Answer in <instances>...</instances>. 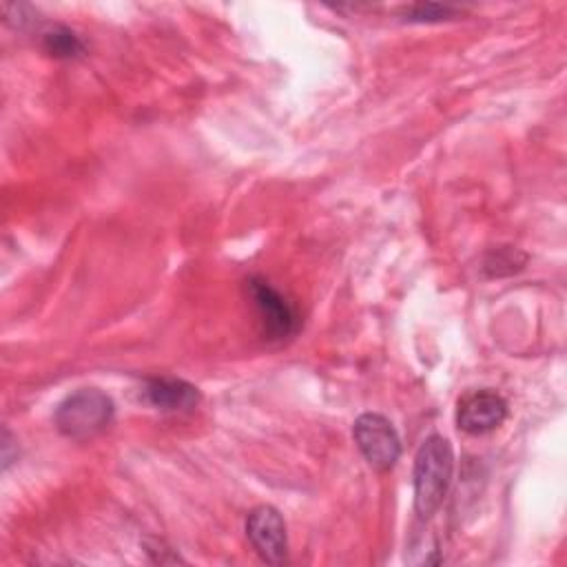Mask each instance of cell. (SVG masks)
<instances>
[{
	"instance_id": "cell-2",
	"label": "cell",
	"mask_w": 567,
	"mask_h": 567,
	"mask_svg": "<svg viewBox=\"0 0 567 567\" xmlns=\"http://www.w3.org/2000/svg\"><path fill=\"white\" fill-rule=\"evenodd\" d=\"M115 414L113 399L97 388H80L71 392L53 414L58 432L73 441H86L104 432Z\"/></svg>"
},
{
	"instance_id": "cell-5",
	"label": "cell",
	"mask_w": 567,
	"mask_h": 567,
	"mask_svg": "<svg viewBox=\"0 0 567 567\" xmlns=\"http://www.w3.org/2000/svg\"><path fill=\"white\" fill-rule=\"evenodd\" d=\"M246 538L257 556L268 565H281L288 558V534L284 516L272 505L255 507L246 518Z\"/></svg>"
},
{
	"instance_id": "cell-3",
	"label": "cell",
	"mask_w": 567,
	"mask_h": 567,
	"mask_svg": "<svg viewBox=\"0 0 567 567\" xmlns=\"http://www.w3.org/2000/svg\"><path fill=\"white\" fill-rule=\"evenodd\" d=\"M352 439L365 463L377 472L392 470L401 456V439L383 414L365 412L357 416L352 425Z\"/></svg>"
},
{
	"instance_id": "cell-4",
	"label": "cell",
	"mask_w": 567,
	"mask_h": 567,
	"mask_svg": "<svg viewBox=\"0 0 567 567\" xmlns=\"http://www.w3.org/2000/svg\"><path fill=\"white\" fill-rule=\"evenodd\" d=\"M246 288H248V295H250V299L257 308V315L261 319L264 334L268 339L279 341V339L292 337L297 332V328H299L297 310L279 290H275L261 277H250L246 281Z\"/></svg>"
},
{
	"instance_id": "cell-9",
	"label": "cell",
	"mask_w": 567,
	"mask_h": 567,
	"mask_svg": "<svg viewBox=\"0 0 567 567\" xmlns=\"http://www.w3.org/2000/svg\"><path fill=\"white\" fill-rule=\"evenodd\" d=\"M516 257H523V255L518 250H514V248H496V250H492L487 255V259H485L487 275L501 277V275H509L514 270H520L525 259L516 261Z\"/></svg>"
},
{
	"instance_id": "cell-1",
	"label": "cell",
	"mask_w": 567,
	"mask_h": 567,
	"mask_svg": "<svg viewBox=\"0 0 567 567\" xmlns=\"http://www.w3.org/2000/svg\"><path fill=\"white\" fill-rule=\"evenodd\" d=\"M454 472L452 443L441 436H427L414 456V512L430 518L443 503Z\"/></svg>"
},
{
	"instance_id": "cell-8",
	"label": "cell",
	"mask_w": 567,
	"mask_h": 567,
	"mask_svg": "<svg viewBox=\"0 0 567 567\" xmlns=\"http://www.w3.org/2000/svg\"><path fill=\"white\" fill-rule=\"evenodd\" d=\"M42 49L55 60H75L84 53V42L73 29L64 24H53L42 33Z\"/></svg>"
},
{
	"instance_id": "cell-10",
	"label": "cell",
	"mask_w": 567,
	"mask_h": 567,
	"mask_svg": "<svg viewBox=\"0 0 567 567\" xmlns=\"http://www.w3.org/2000/svg\"><path fill=\"white\" fill-rule=\"evenodd\" d=\"M456 13L454 7H447V4H436V2H419V4H412L408 11H405V20L408 22H441V20H447Z\"/></svg>"
},
{
	"instance_id": "cell-7",
	"label": "cell",
	"mask_w": 567,
	"mask_h": 567,
	"mask_svg": "<svg viewBox=\"0 0 567 567\" xmlns=\"http://www.w3.org/2000/svg\"><path fill=\"white\" fill-rule=\"evenodd\" d=\"M142 396L146 403H151L157 410L177 412V410H190L199 403V390L175 377H153L144 381Z\"/></svg>"
},
{
	"instance_id": "cell-6",
	"label": "cell",
	"mask_w": 567,
	"mask_h": 567,
	"mask_svg": "<svg viewBox=\"0 0 567 567\" xmlns=\"http://www.w3.org/2000/svg\"><path fill=\"white\" fill-rule=\"evenodd\" d=\"M507 419V401L492 390H476L470 392L458 401L456 410V423L458 430L472 436L487 434L503 425Z\"/></svg>"
},
{
	"instance_id": "cell-11",
	"label": "cell",
	"mask_w": 567,
	"mask_h": 567,
	"mask_svg": "<svg viewBox=\"0 0 567 567\" xmlns=\"http://www.w3.org/2000/svg\"><path fill=\"white\" fill-rule=\"evenodd\" d=\"M11 443H13V436H11V432L4 427V441H2V470H9V465L13 463Z\"/></svg>"
}]
</instances>
